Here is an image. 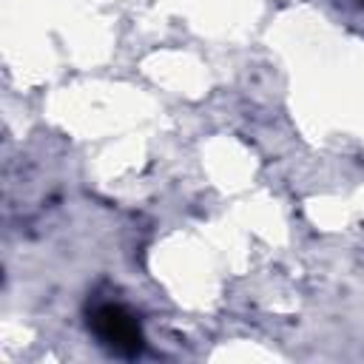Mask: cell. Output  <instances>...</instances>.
Listing matches in <instances>:
<instances>
[{"label":"cell","instance_id":"6da1fadb","mask_svg":"<svg viewBox=\"0 0 364 364\" xmlns=\"http://www.w3.org/2000/svg\"><path fill=\"white\" fill-rule=\"evenodd\" d=\"M85 321H88V333L97 338V344L119 358H136L145 347L139 318L117 299L91 301Z\"/></svg>","mask_w":364,"mask_h":364},{"label":"cell","instance_id":"7a4b0ae2","mask_svg":"<svg viewBox=\"0 0 364 364\" xmlns=\"http://www.w3.org/2000/svg\"><path fill=\"white\" fill-rule=\"evenodd\" d=\"M355 3H361V6H364V0H355Z\"/></svg>","mask_w":364,"mask_h":364}]
</instances>
